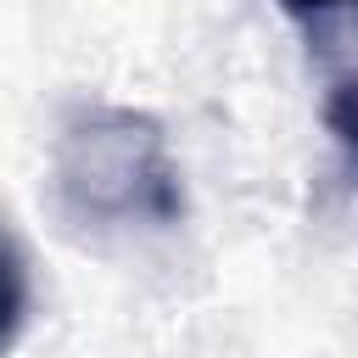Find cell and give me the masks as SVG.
I'll return each instance as SVG.
<instances>
[{
  "mask_svg": "<svg viewBox=\"0 0 358 358\" xmlns=\"http://www.w3.org/2000/svg\"><path fill=\"white\" fill-rule=\"evenodd\" d=\"M50 179L84 224H179L185 213L168 134L129 106H78L56 134Z\"/></svg>",
  "mask_w": 358,
  "mask_h": 358,
  "instance_id": "1",
  "label": "cell"
},
{
  "mask_svg": "<svg viewBox=\"0 0 358 358\" xmlns=\"http://www.w3.org/2000/svg\"><path fill=\"white\" fill-rule=\"evenodd\" d=\"M22 319H28V263L0 224V352L22 336Z\"/></svg>",
  "mask_w": 358,
  "mask_h": 358,
  "instance_id": "2",
  "label": "cell"
},
{
  "mask_svg": "<svg viewBox=\"0 0 358 358\" xmlns=\"http://www.w3.org/2000/svg\"><path fill=\"white\" fill-rule=\"evenodd\" d=\"M324 123L358 157V67H347V73L330 78V90H324Z\"/></svg>",
  "mask_w": 358,
  "mask_h": 358,
  "instance_id": "3",
  "label": "cell"
},
{
  "mask_svg": "<svg viewBox=\"0 0 358 358\" xmlns=\"http://www.w3.org/2000/svg\"><path fill=\"white\" fill-rule=\"evenodd\" d=\"M280 11L291 22H302V28H313V22H330L341 11H358V0H280Z\"/></svg>",
  "mask_w": 358,
  "mask_h": 358,
  "instance_id": "4",
  "label": "cell"
}]
</instances>
